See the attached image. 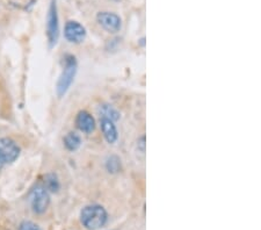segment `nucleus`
Returning <instances> with one entry per match:
<instances>
[{
  "mask_svg": "<svg viewBox=\"0 0 261 230\" xmlns=\"http://www.w3.org/2000/svg\"><path fill=\"white\" fill-rule=\"evenodd\" d=\"M80 220H82V223L86 229L97 230L106 224L107 212L102 206H86L80 213Z\"/></svg>",
  "mask_w": 261,
  "mask_h": 230,
  "instance_id": "f257e3e1",
  "label": "nucleus"
},
{
  "mask_svg": "<svg viewBox=\"0 0 261 230\" xmlns=\"http://www.w3.org/2000/svg\"><path fill=\"white\" fill-rule=\"evenodd\" d=\"M76 71H77L76 60L74 57H69V60H67V62H65L63 74L60 75L58 83H57L56 90L58 97H63V95L67 93L69 87L71 86L72 82H74Z\"/></svg>",
  "mask_w": 261,
  "mask_h": 230,
  "instance_id": "f03ea898",
  "label": "nucleus"
},
{
  "mask_svg": "<svg viewBox=\"0 0 261 230\" xmlns=\"http://www.w3.org/2000/svg\"><path fill=\"white\" fill-rule=\"evenodd\" d=\"M59 34V24H58V14H57L56 0H51L50 4L48 15H47V36L50 47L56 44L58 40Z\"/></svg>",
  "mask_w": 261,
  "mask_h": 230,
  "instance_id": "7ed1b4c3",
  "label": "nucleus"
},
{
  "mask_svg": "<svg viewBox=\"0 0 261 230\" xmlns=\"http://www.w3.org/2000/svg\"><path fill=\"white\" fill-rule=\"evenodd\" d=\"M50 202L49 193L44 186L38 185L30 193V204L33 210L37 214H42L47 210Z\"/></svg>",
  "mask_w": 261,
  "mask_h": 230,
  "instance_id": "20e7f679",
  "label": "nucleus"
},
{
  "mask_svg": "<svg viewBox=\"0 0 261 230\" xmlns=\"http://www.w3.org/2000/svg\"><path fill=\"white\" fill-rule=\"evenodd\" d=\"M20 155V148L13 140L3 137L0 139V157L4 163H12Z\"/></svg>",
  "mask_w": 261,
  "mask_h": 230,
  "instance_id": "39448f33",
  "label": "nucleus"
},
{
  "mask_svg": "<svg viewBox=\"0 0 261 230\" xmlns=\"http://www.w3.org/2000/svg\"><path fill=\"white\" fill-rule=\"evenodd\" d=\"M99 25L107 32L117 33L121 29L122 21L117 14L110 12H100L97 17Z\"/></svg>",
  "mask_w": 261,
  "mask_h": 230,
  "instance_id": "423d86ee",
  "label": "nucleus"
},
{
  "mask_svg": "<svg viewBox=\"0 0 261 230\" xmlns=\"http://www.w3.org/2000/svg\"><path fill=\"white\" fill-rule=\"evenodd\" d=\"M64 36L69 42H72V43H80V42L85 40L86 30L79 22L68 21L64 28Z\"/></svg>",
  "mask_w": 261,
  "mask_h": 230,
  "instance_id": "0eeeda50",
  "label": "nucleus"
},
{
  "mask_svg": "<svg viewBox=\"0 0 261 230\" xmlns=\"http://www.w3.org/2000/svg\"><path fill=\"white\" fill-rule=\"evenodd\" d=\"M76 124L80 132L85 134H91L95 128V121L93 117L90 113L85 112V110H82L77 115Z\"/></svg>",
  "mask_w": 261,
  "mask_h": 230,
  "instance_id": "6e6552de",
  "label": "nucleus"
},
{
  "mask_svg": "<svg viewBox=\"0 0 261 230\" xmlns=\"http://www.w3.org/2000/svg\"><path fill=\"white\" fill-rule=\"evenodd\" d=\"M100 127H101L103 136H105V139L108 143L113 144L117 141L118 134L116 126L114 125V121L109 120V119L100 118Z\"/></svg>",
  "mask_w": 261,
  "mask_h": 230,
  "instance_id": "1a4fd4ad",
  "label": "nucleus"
},
{
  "mask_svg": "<svg viewBox=\"0 0 261 230\" xmlns=\"http://www.w3.org/2000/svg\"><path fill=\"white\" fill-rule=\"evenodd\" d=\"M99 114H100V118L109 119V120H112L114 122L120 119V113H118L113 106L106 105V103L105 105H100Z\"/></svg>",
  "mask_w": 261,
  "mask_h": 230,
  "instance_id": "9d476101",
  "label": "nucleus"
},
{
  "mask_svg": "<svg viewBox=\"0 0 261 230\" xmlns=\"http://www.w3.org/2000/svg\"><path fill=\"white\" fill-rule=\"evenodd\" d=\"M64 144H65V147H67L68 150L75 151L80 147V144H82V140H80V137L77 135L76 133H69L68 135L64 137Z\"/></svg>",
  "mask_w": 261,
  "mask_h": 230,
  "instance_id": "9b49d317",
  "label": "nucleus"
},
{
  "mask_svg": "<svg viewBox=\"0 0 261 230\" xmlns=\"http://www.w3.org/2000/svg\"><path fill=\"white\" fill-rule=\"evenodd\" d=\"M45 189L50 192H57L59 190V182L55 175H48L45 177Z\"/></svg>",
  "mask_w": 261,
  "mask_h": 230,
  "instance_id": "f8f14e48",
  "label": "nucleus"
},
{
  "mask_svg": "<svg viewBox=\"0 0 261 230\" xmlns=\"http://www.w3.org/2000/svg\"><path fill=\"white\" fill-rule=\"evenodd\" d=\"M19 230H41V229L37 224L33 223V222L26 221V222H22V223L20 224V228H19Z\"/></svg>",
  "mask_w": 261,
  "mask_h": 230,
  "instance_id": "ddd939ff",
  "label": "nucleus"
},
{
  "mask_svg": "<svg viewBox=\"0 0 261 230\" xmlns=\"http://www.w3.org/2000/svg\"><path fill=\"white\" fill-rule=\"evenodd\" d=\"M4 164H5V163H4V160H3V158H2V157H0V168H2V167L4 166Z\"/></svg>",
  "mask_w": 261,
  "mask_h": 230,
  "instance_id": "4468645a",
  "label": "nucleus"
}]
</instances>
